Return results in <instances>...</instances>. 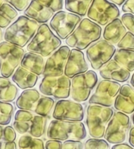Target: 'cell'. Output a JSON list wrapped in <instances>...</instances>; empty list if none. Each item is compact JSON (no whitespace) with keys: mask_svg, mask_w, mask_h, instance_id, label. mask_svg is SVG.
<instances>
[{"mask_svg":"<svg viewBox=\"0 0 134 149\" xmlns=\"http://www.w3.org/2000/svg\"><path fill=\"white\" fill-rule=\"evenodd\" d=\"M97 82L98 76L93 70H88L72 78L70 91L72 100L77 102L87 101Z\"/></svg>","mask_w":134,"mask_h":149,"instance_id":"52a82bcc","label":"cell"},{"mask_svg":"<svg viewBox=\"0 0 134 149\" xmlns=\"http://www.w3.org/2000/svg\"><path fill=\"white\" fill-rule=\"evenodd\" d=\"M126 32L127 29L121 19L117 18L105 27L103 37L104 40L111 44H117Z\"/></svg>","mask_w":134,"mask_h":149,"instance_id":"ffe728a7","label":"cell"},{"mask_svg":"<svg viewBox=\"0 0 134 149\" xmlns=\"http://www.w3.org/2000/svg\"><path fill=\"white\" fill-rule=\"evenodd\" d=\"M119 15L118 7L108 0H93L87 12L88 19L102 26H107Z\"/></svg>","mask_w":134,"mask_h":149,"instance_id":"30bf717a","label":"cell"},{"mask_svg":"<svg viewBox=\"0 0 134 149\" xmlns=\"http://www.w3.org/2000/svg\"><path fill=\"white\" fill-rule=\"evenodd\" d=\"M81 20V17L78 15L59 11L52 17L50 26L60 40H66L72 34Z\"/></svg>","mask_w":134,"mask_h":149,"instance_id":"7c38bea8","label":"cell"},{"mask_svg":"<svg viewBox=\"0 0 134 149\" xmlns=\"http://www.w3.org/2000/svg\"><path fill=\"white\" fill-rule=\"evenodd\" d=\"M4 130V128H3V126L0 125V140H1L2 139H3Z\"/></svg>","mask_w":134,"mask_h":149,"instance_id":"bcb514c9","label":"cell"},{"mask_svg":"<svg viewBox=\"0 0 134 149\" xmlns=\"http://www.w3.org/2000/svg\"><path fill=\"white\" fill-rule=\"evenodd\" d=\"M131 120H132V123H133V125H134V114H133L132 118H131Z\"/></svg>","mask_w":134,"mask_h":149,"instance_id":"681fc988","label":"cell"},{"mask_svg":"<svg viewBox=\"0 0 134 149\" xmlns=\"http://www.w3.org/2000/svg\"><path fill=\"white\" fill-rule=\"evenodd\" d=\"M117 47L119 49H126L134 50V34L130 31H127L117 44Z\"/></svg>","mask_w":134,"mask_h":149,"instance_id":"836d02e7","label":"cell"},{"mask_svg":"<svg viewBox=\"0 0 134 149\" xmlns=\"http://www.w3.org/2000/svg\"><path fill=\"white\" fill-rule=\"evenodd\" d=\"M18 89L8 78L0 76V101L12 102L16 98Z\"/></svg>","mask_w":134,"mask_h":149,"instance_id":"d4e9b609","label":"cell"},{"mask_svg":"<svg viewBox=\"0 0 134 149\" xmlns=\"http://www.w3.org/2000/svg\"><path fill=\"white\" fill-rule=\"evenodd\" d=\"M40 91L45 96H53L56 99L69 98L71 91V80L64 75L45 76L42 80Z\"/></svg>","mask_w":134,"mask_h":149,"instance_id":"ba28073f","label":"cell"},{"mask_svg":"<svg viewBox=\"0 0 134 149\" xmlns=\"http://www.w3.org/2000/svg\"><path fill=\"white\" fill-rule=\"evenodd\" d=\"M99 74L105 80H113L117 82H125L128 81L131 76V72L111 60L107 64L99 70Z\"/></svg>","mask_w":134,"mask_h":149,"instance_id":"ac0fdd59","label":"cell"},{"mask_svg":"<svg viewBox=\"0 0 134 149\" xmlns=\"http://www.w3.org/2000/svg\"><path fill=\"white\" fill-rule=\"evenodd\" d=\"M62 149H83V143L77 140H67L63 143Z\"/></svg>","mask_w":134,"mask_h":149,"instance_id":"f35d334b","label":"cell"},{"mask_svg":"<svg viewBox=\"0 0 134 149\" xmlns=\"http://www.w3.org/2000/svg\"><path fill=\"white\" fill-rule=\"evenodd\" d=\"M16 139V132L14 128L11 126H7L4 128L3 140L5 142L15 141Z\"/></svg>","mask_w":134,"mask_h":149,"instance_id":"74e56055","label":"cell"},{"mask_svg":"<svg viewBox=\"0 0 134 149\" xmlns=\"http://www.w3.org/2000/svg\"><path fill=\"white\" fill-rule=\"evenodd\" d=\"M121 87L119 82L104 79L98 84L95 92L88 100V103L107 107H112Z\"/></svg>","mask_w":134,"mask_h":149,"instance_id":"4fadbf2b","label":"cell"},{"mask_svg":"<svg viewBox=\"0 0 134 149\" xmlns=\"http://www.w3.org/2000/svg\"><path fill=\"white\" fill-rule=\"evenodd\" d=\"M33 118L34 116L30 111L24 110H18L15 114L13 123V128L20 134H24L29 132Z\"/></svg>","mask_w":134,"mask_h":149,"instance_id":"cb8c5ba5","label":"cell"},{"mask_svg":"<svg viewBox=\"0 0 134 149\" xmlns=\"http://www.w3.org/2000/svg\"><path fill=\"white\" fill-rule=\"evenodd\" d=\"M4 149H17L16 143L14 141L6 142L4 146Z\"/></svg>","mask_w":134,"mask_h":149,"instance_id":"7bdbcfd3","label":"cell"},{"mask_svg":"<svg viewBox=\"0 0 134 149\" xmlns=\"http://www.w3.org/2000/svg\"><path fill=\"white\" fill-rule=\"evenodd\" d=\"M24 49L8 42L0 43V72L3 77L9 78L21 64Z\"/></svg>","mask_w":134,"mask_h":149,"instance_id":"8992f818","label":"cell"},{"mask_svg":"<svg viewBox=\"0 0 134 149\" xmlns=\"http://www.w3.org/2000/svg\"><path fill=\"white\" fill-rule=\"evenodd\" d=\"M62 143L57 140H49L45 144V149H62Z\"/></svg>","mask_w":134,"mask_h":149,"instance_id":"ab89813d","label":"cell"},{"mask_svg":"<svg viewBox=\"0 0 134 149\" xmlns=\"http://www.w3.org/2000/svg\"><path fill=\"white\" fill-rule=\"evenodd\" d=\"M55 104L53 98L49 96H41L36 105L34 112L39 116L46 117L51 113Z\"/></svg>","mask_w":134,"mask_h":149,"instance_id":"4dcf8cb0","label":"cell"},{"mask_svg":"<svg viewBox=\"0 0 134 149\" xmlns=\"http://www.w3.org/2000/svg\"><path fill=\"white\" fill-rule=\"evenodd\" d=\"M121 21L127 30L134 34V15L126 13L121 16Z\"/></svg>","mask_w":134,"mask_h":149,"instance_id":"8d00e7d4","label":"cell"},{"mask_svg":"<svg viewBox=\"0 0 134 149\" xmlns=\"http://www.w3.org/2000/svg\"><path fill=\"white\" fill-rule=\"evenodd\" d=\"M70 49L68 46H62L48 58L42 75L44 76H59L65 74V70Z\"/></svg>","mask_w":134,"mask_h":149,"instance_id":"9a60e30c","label":"cell"},{"mask_svg":"<svg viewBox=\"0 0 134 149\" xmlns=\"http://www.w3.org/2000/svg\"><path fill=\"white\" fill-rule=\"evenodd\" d=\"M111 149H134V148L126 143H120L113 146Z\"/></svg>","mask_w":134,"mask_h":149,"instance_id":"b9f144b4","label":"cell"},{"mask_svg":"<svg viewBox=\"0 0 134 149\" xmlns=\"http://www.w3.org/2000/svg\"><path fill=\"white\" fill-rule=\"evenodd\" d=\"M40 25L26 15H20L8 27L4 33L5 41L24 48L34 37Z\"/></svg>","mask_w":134,"mask_h":149,"instance_id":"6da1fadb","label":"cell"},{"mask_svg":"<svg viewBox=\"0 0 134 149\" xmlns=\"http://www.w3.org/2000/svg\"><path fill=\"white\" fill-rule=\"evenodd\" d=\"M116 51L114 45L105 40H100L88 47L86 54L92 68L99 70L111 60Z\"/></svg>","mask_w":134,"mask_h":149,"instance_id":"8fae6325","label":"cell"},{"mask_svg":"<svg viewBox=\"0 0 134 149\" xmlns=\"http://www.w3.org/2000/svg\"><path fill=\"white\" fill-rule=\"evenodd\" d=\"M130 82H131V86H132L134 88V73L133 74V75L131 76V78Z\"/></svg>","mask_w":134,"mask_h":149,"instance_id":"7dc6e473","label":"cell"},{"mask_svg":"<svg viewBox=\"0 0 134 149\" xmlns=\"http://www.w3.org/2000/svg\"><path fill=\"white\" fill-rule=\"evenodd\" d=\"M114 114L111 107L98 104H90L87 109L86 124L89 135L94 139H102L105 136L106 126Z\"/></svg>","mask_w":134,"mask_h":149,"instance_id":"5b68a950","label":"cell"},{"mask_svg":"<svg viewBox=\"0 0 134 149\" xmlns=\"http://www.w3.org/2000/svg\"><path fill=\"white\" fill-rule=\"evenodd\" d=\"M122 12L134 15V0H126L122 6Z\"/></svg>","mask_w":134,"mask_h":149,"instance_id":"60d3db41","label":"cell"},{"mask_svg":"<svg viewBox=\"0 0 134 149\" xmlns=\"http://www.w3.org/2000/svg\"><path fill=\"white\" fill-rule=\"evenodd\" d=\"M108 1H109L111 3L115 4L116 6H121L122 5H123V3L126 2V0H108Z\"/></svg>","mask_w":134,"mask_h":149,"instance_id":"f6af8a7d","label":"cell"},{"mask_svg":"<svg viewBox=\"0 0 134 149\" xmlns=\"http://www.w3.org/2000/svg\"><path fill=\"white\" fill-rule=\"evenodd\" d=\"M40 97V92L36 89L25 90L18 98L15 105L20 110L34 112Z\"/></svg>","mask_w":134,"mask_h":149,"instance_id":"603a6c76","label":"cell"},{"mask_svg":"<svg viewBox=\"0 0 134 149\" xmlns=\"http://www.w3.org/2000/svg\"><path fill=\"white\" fill-rule=\"evenodd\" d=\"M113 60L130 72L134 71V50L121 48L117 49Z\"/></svg>","mask_w":134,"mask_h":149,"instance_id":"4316f807","label":"cell"},{"mask_svg":"<svg viewBox=\"0 0 134 149\" xmlns=\"http://www.w3.org/2000/svg\"><path fill=\"white\" fill-rule=\"evenodd\" d=\"M12 80L20 89H30L35 86L38 80V76L20 66L13 73Z\"/></svg>","mask_w":134,"mask_h":149,"instance_id":"44dd1931","label":"cell"},{"mask_svg":"<svg viewBox=\"0 0 134 149\" xmlns=\"http://www.w3.org/2000/svg\"><path fill=\"white\" fill-rule=\"evenodd\" d=\"M18 15L17 10L8 3H3L0 7V28L9 27Z\"/></svg>","mask_w":134,"mask_h":149,"instance_id":"83f0119b","label":"cell"},{"mask_svg":"<svg viewBox=\"0 0 134 149\" xmlns=\"http://www.w3.org/2000/svg\"><path fill=\"white\" fill-rule=\"evenodd\" d=\"M3 0H0V7L2 6V4H3Z\"/></svg>","mask_w":134,"mask_h":149,"instance_id":"f907efd6","label":"cell"},{"mask_svg":"<svg viewBox=\"0 0 134 149\" xmlns=\"http://www.w3.org/2000/svg\"><path fill=\"white\" fill-rule=\"evenodd\" d=\"M62 42L46 24H41L34 37L27 46L28 51L48 57L60 48Z\"/></svg>","mask_w":134,"mask_h":149,"instance_id":"3957f363","label":"cell"},{"mask_svg":"<svg viewBox=\"0 0 134 149\" xmlns=\"http://www.w3.org/2000/svg\"><path fill=\"white\" fill-rule=\"evenodd\" d=\"M20 65L32 73L40 76L42 75L44 72L45 62L43 56L29 52L24 54Z\"/></svg>","mask_w":134,"mask_h":149,"instance_id":"7402d4cb","label":"cell"},{"mask_svg":"<svg viewBox=\"0 0 134 149\" xmlns=\"http://www.w3.org/2000/svg\"><path fill=\"white\" fill-rule=\"evenodd\" d=\"M93 0H65V9L81 17L85 16Z\"/></svg>","mask_w":134,"mask_h":149,"instance_id":"484cf974","label":"cell"},{"mask_svg":"<svg viewBox=\"0 0 134 149\" xmlns=\"http://www.w3.org/2000/svg\"><path fill=\"white\" fill-rule=\"evenodd\" d=\"M85 149H109V144L105 140L93 138L86 141Z\"/></svg>","mask_w":134,"mask_h":149,"instance_id":"d6a6232c","label":"cell"},{"mask_svg":"<svg viewBox=\"0 0 134 149\" xmlns=\"http://www.w3.org/2000/svg\"><path fill=\"white\" fill-rule=\"evenodd\" d=\"M47 136L50 139L60 141H81L87 137V130L81 122L54 120L48 128Z\"/></svg>","mask_w":134,"mask_h":149,"instance_id":"277c9868","label":"cell"},{"mask_svg":"<svg viewBox=\"0 0 134 149\" xmlns=\"http://www.w3.org/2000/svg\"><path fill=\"white\" fill-rule=\"evenodd\" d=\"M129 143L131 144V146L134 148V126L129 130Z\"/></svg>","mask_w":134,"mask_h":149,"instance_id":"ee69618b","label":"cell"},{"mask_svg":"<svg viewBox=\"0 0 134 149\" xmlns=\"http://www.w3.org/2000/svg\"><path fill=\"white\" fill-rule=\"evenodd\" d=\"M114 107L126 114L134 113V88L128 84L121 86L115 98Z\"/></svg>","mask_w":134,"mask_h":149,"instance_id":"e0dca14e","label":"cell"},{"mask_svg":"<svg viewBox=\"0 0 134 149\" xmlns=\"http://www.w3.org/2000/svg\"><path fill=\"white\" fill-rule=\"evenodd\" d=\"M130 125V118L126 114L115 112L106 127L105 141L111 144L123 143L126 140Z\"/></svg>","mask_w":134,"mask_h":149,"instance_id":"9c48e42d","label":"cell"},{"mask_svg":"<svg viewBox=\"0 0 134 149\" xmlns=\"http://www.w3.org/2000/svg\"><path fill=\"white\" fill-rule=\"evenodd\" d=\"M47 119L46 117L42 116H35L32 121L29 133L32 136L40 138L46 132Z\"/></svg>","mask_w":134,"mask_h":149,"instance_id":"f1b7e54d","label":"cell"},{"mask_svg":"<svg viewBox=\"0 0 134 149\" xmlns=\"http://www.w3.org/2000/svg\"><path fill=\"white\" fill-rule=\"evenodd\" d=\"M19 12H23L29 6V0H4Z\"/></svg>","mask_w":134,"mask_h":149,"instance_id":"d590c367","label":"cell"},{"mask_svg":"<svg viewBox=\"0 0 134 149\" xmlns=\"http://www.w3.org/2000/svg\"><path fill=\"white\" fill-rule=\"evenodd\" d=\"M102 28L88 18H84L76 28L66 39V44L70 48L83 50L99 40Z\"/></svg>","mask_w":134,"mask_h":149,"instance_id":"7a4b0ae2","label":"cell"},{"mask_svg":"<svg viewBox=\"0 0 134 149\" xmlns=\"http://www.w3.org/2000/svg\"><path fill=\"white\" fill-rule=\"evenodd\" d=\"M24 14L38 24H46L53 17L54 12L37 0H32L24 11Z\"/></svg>","mask_w":134,"mask_h":149,"instance_id":"d6986e66","label":"cell"},{"mask_svg":"<svg viewBox=\"0 0 134 149\" xmlns=\"http://www.w3.org/2000/svg\"><path fill=\"white\" fill-rule=\"evenodd\" d=\"M43 5L45 6L53 12H58L63 8L64 1L63 0H37Z\"/></svg>","mask_w":134,"mask_h":149,"instance_id":"e575fe53","label":"cell"},{"mask_svg":"<svg viewBox=\"0 0 134 149\" xmlns=\"http://www.w3.org/2000/svg\"><path fill=\"white\" fill-rule=\"evenodd\" d=\"M88 70V64L83 52L75 48L70 50L65 67V75L68 78H72L79 74L85 73Z\"/></svg>","mask_w":134,"mask_h":149,"instance_id":"2e32d148","label":"cell"},{"mask_svg":"<svg viewBox=\"0 0 134 149\" xmlns=\"http://www.w3.org/2000/svg\"><path fill=\"white\" fill-rule=\"evenodd\" d=\"M0 149H2V143L0 142Z\"/></svg>","mask_w":134,"mask_h":149,"instance_id":"816d5d0a","label":"cell"},{"mask_svg":"<svg viewBox=\"0 0 134 149\" xmlns=\"http://www.w3.org/2000/svg\"><path fill=\"white\" fill-rule=\"evenodd\" d=\"M14 110L12 104L0 101V125L5 126L10 123Z\"/></svg>","mask_w":134,"mask_h":149,"instance_id":"1f68e13d","label":"cell"},{"mask_svg":"<svg viewBox=\"0 0 134 149\" xmlns=\"http://www.w3.org/2000/svg\"><path fill=\"white\" fill-rule=\"evenodd\" d=\"M2 38H3V31H2L1 28H0V40L2 39Z\"/></svg>","mask_w":134,"mask_h":149,"instance_id":"c3c4849f","label":"cell"},{"mask_svg":"<svg viewBox=\"0 0 134 149\" xmlns=\"http://www.w3.org/2000/svg\"><path fill=\"white\" fill-rule=\"evenodd\" d=\"M83 105L77 102L62 99L56 102L53 117L60 120L81 122L84 118Z\"/></svg>","mask_w":134,"mask_h":149,"instance_id":"5bb4252c","label":"cell"},{"mask_svg":"<svg viewBox=\"0 0 134 149\" xmlns=\"http://www.w3.org/2000/svg\"><path fill=\"white\" fill-rule=\"evenodd\" d=\"M20 149H45V144L42 140L34 138L30 134H24L18 141Z\"/></svg>","mask_w":134,"mask_h":149,"instance_id":"f546056e","label":"cell"}]
</instances>
